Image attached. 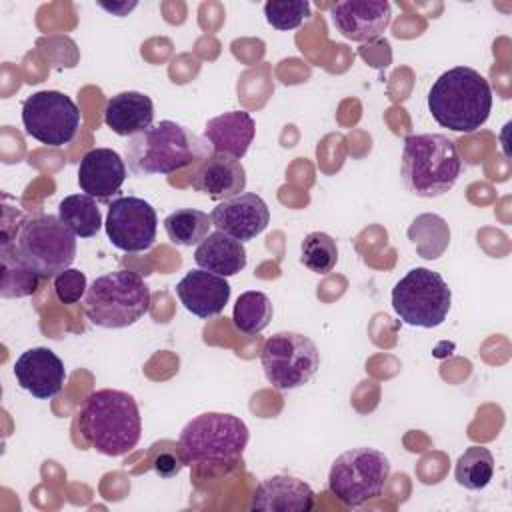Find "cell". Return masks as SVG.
<instances>
[{
	"label": "cell",
	"mask_w": 512,
	"mask_h": 512,
	"mask_svg": "<svg viewBox=\"0 0 512 512\" xmlns=\"http://www.w3.org/2000/svg\"><path fill=\"white\" fill-rule=\"evenodd\" d=\"M260 364L266 380L276 390H294L310 382L320 368L316 344L300 332H276L260 352Z\"/></svg>",
	"instance_id": "cell-10"
},
{
	"label": "cell",
	"mask_w": 512,
	"mask_h": 512,
	"mask_svg": "<svg viewBox=\"0 0 512 512\" xmlns=\"http://www.w3.org/2000/svg\"><path fill=\"white\" fill-rule=\"evenodd\" d=\"M184 462L182 458H178L174 452H160L154 462H152V468L154 472L160 476V478H172L176 476L180 470H182Z\"/></svg>",
	"instance_id": "cell-31"
},
{
	"label": "cell",
	"mask_w": 512,
	"mask_h": 512,
	"mask_svg": "<svg viewBox=\"0 0 512 512\" xmlns=\"http://www.w3.org/2000/svg\"><path fill=\"white\" fill-rule=\"evenodd\" d=\"M104 228L118 250L136 254L154 246L158 216L150 202L138 196H120L108 206Z\"/></svg>",
	"instance_id": "cell-12"
},
{
	"label": "cell",
	"mask_w": 512,
	"mask_h": 512,
	"mask_svg": "<svg viewBox=\"0 0 512 512\" xmlns=\"http://www.w3.org/2000/svg\"><path fill=\"white\" fill-rule=\"evenodd\" d=\"M126 176V160L112 148L88 150L78 166V186L94 200H108L118 194Z\"/></svg>",
	"instance_id": "cell-16"
},
{
	"label": "cell",
	"mask_w": 512,
	"mask_h": 512,
	"mask_svg": "<svg viewBox=\"0 0 512 512\" xmlns=\"http://www.w3.org/2000/svg\"><path fill=\"white\" fill-rule=\"evenodd\" d=\"M88 286H86V274L76 268H66L54 278V294L62 304H76L84 298Z\"/></svg>",
	"instance_id": "cell-30"
},
{
	"label": "cell",
	"mask_w": 512,
	"mask_h": 512,
	"mask_svg": "<svg viewBox=\"0 0 512 512\" xmlns=\"http://www.w3.org/2000/svg\"><path fill=\"white\" fill-rule=\"evenodd\" d=\"M452 306V290L446 280L428 268L408 270L392 288V308L408 326L436 328Z\"/></svg>",
	"instance_id": "cell-9"
},
{
	"label": "cell",
	"mask_w": 512,
	"mask_h": 512,
	"mask_svg": "<svg viewBox=\"0 0 512 512\" xmlns=\"http://www.w3.org/2000/svg\"><path fill=\"white\" fill-rule=\"evenodd\" d=\"M22 124L34 140L60 148L74 140L80 128V110L64 92L40 90L24 100Z\"/></svg>",
	"instance_id": "cell-11"
},
{
	"label": "cell",
	"mask_w": 512,
	"mask_h": 512,
	"mask_svg": "<svg viewBox=\"0 0 512 512\" xmlns=\"http://www.w3.org/2000/svg\"><path fill=\"white\" fill-rule=\"evenodd\" d=\"M300 262L314 274H328L338 262L336 240L326 232H310L300 244Z\"/></svg>",
	"instance_id": "cell-28"
},
{
	"label": "cell",
	"mask_w": 512,
	"mask_h": 512,
	"mask_svg": "<svg viewBox=\"0 0 512 512\" xmlns=\"http://www.w3.org/2000/svg\"><path fill=\"white\" fill-rule=\"evenodd\" d=\"M154 104L150 96L134 90L108 98L104 106V124L118 136H136L152 126Z\"/></svg>",
	"instance_id": "cell-21"
},
{
	"label": "cell",
	"mask_w": 512,
	"mask_h": 512,
	"mask_svg": "<svg viewBox=\"0 0 512 512\" xmlns=\"http://www.w3.org/2000/svg\"><path fill=\"white\" fill-rule=\"evenodd\" d=\"M334 28L352 42L380 38L392 22V6L386 0H342L330 6Z\"/></svg>",
	"instance_id": "cell-13"
},
{
	"label": "cell",
	"mask_w": 512,
	"mask_h": 512,
	"mask_svg": "<svg viewBox=\"0 0 512 512\" xmlns=\"http://www.w3.org/2000/svg\"><path fill=\"white\" fill-rule=\"evenodd\" d=\"M494 476V456L484 446H468L456 460L454 478L466 490H482Z\"/></svg>",
	"instance_id": "cell-26"
},
{
	"label": "cell",
	"mask_w": 512,
	"mask_h": 512,
	"mask_svg": "<svg viewBox=\"0 0 512 512\" xmlns=\"http://www.w3.org/2000/svg\"><path fill=\"white\" fill-rule=\"evenodd\" d=\"M0 296L24 298L36 292L40 274L28 266L14 248V240H0Z\"/></svg>",
	"instance_id": "cell-23"
},
{
	"label": "cell",
	"mask_w": 512,
	"mask_h": 512,
	"mask_svg": "<svg viewBox=\"0 0 512 512\" xmlns=\"http://www.w3.org/2000/svg\"><path fill=\"white\" fill-rule=\"evenodd\" d=\"M390 478V460L368 446L342 452L330 466L328 488L348 508L376 500Z\"/></svg>",
	"instance_id": "cell-8"
},
{
	"label": "cell",
	"mask_w": 512,
	"mask_h": 512,
	"mask_svg": "<svg viewBox=\"0 0 512 512\" xmlns=\"http://www.w3.org/2000/svg\"><path fill=\"white\" fill-rule=\"evenodd\" d=\"M210 154L212 148L204 136L172 120L152 124L124 144V160L134 176L172 174Z\"/></svg>",
	"instance_id": "cell-2"
},
{
	"label": "cell",
	"mask_w": 512,
	"mask_h": 512,
	"mask_svg": "<svg viewBox=\"0 0 512 512\" xmlns=\"http://www.w3.org/2000/svg\"><path fill=\"white\" fill-rule=\"evenodd\" d=\"M82 438L104 456H124L142 436V418L132 394L114 388L90 392L78 412Z\"/></svg>",
	"instance_id": "cell-1"
},
{
	"label": "cell",
	"mask_w": 512,
	"mask_h": 512,
	"mask_svg": "<svg viewBox=\"0 0 512 512\" xmlns=\"http://www.w3.org/2000/svg\"><path fill=\"white\" fill-rule=\"evenodd\" d=\"M230 284L226 278L212 274L208 270H190L176 284V296L180 304L198 318H214L222 314L224 306L230 300Z\"/></svg>",
	"instance_id": "cell-17"
},
{
	"label": "cell",
	"mask_w": 512,
	"mask_h": 512,
	"mask_svg": "<svg viewBox=\"0 0 512 512\" xmlns=\"http://www.w3.org/2000/svg\"><path fill=\"white\" fill-rule=\"evenodd\" d=\"M14 378L18 386L30 392L34 398L48 400L60 394L66 380V368L50 348L36 346L28 348L16 358Z\"/></svg>",
	"instance_id": "cell-15"
},
{
	"label": "cell",
	"mask_w": 512,
	"mask_h": 512,
	"mask_svg": "<svg viewBox=\"0 0 512 512\" xmlns=\"http://www.w3.org/2000/svg\"><path fill=\"white\" fill-rule=\"evenodd\" d=\"M194 262L202 270L228 278L244 270L246 248L240 240H234L232 236L216 230L196 246Z\"/></svg>",
	"instance_id": "cell-22"
},
{
	"label": "cell",
	"mask_w": 512,
	"mask_h": 512,
	"mask_svg": "<svg viewBox=\"0 0 512 512\" xmlns=\"http://www.w3.org/2000/svg\"><path fill=\"white\" fill-rule=\"evenodd\" d=\"M310 2L306 0H270L264 4L266 22L276 30H294L310 18Z\"/></svg>",
	"instance_id": "cell-29"
},
{
	"label": "cell",
	"mask_w": 512,
	"mask_h": 512,
	"mask_svg": "<svg viewBox=\"0 0 512 512\" xmlns=\"http://www.w3.org/2000/svg\"><path fill=\"white\" fill-rule=\"evenodd\" d=\"M256 124L244 110H230L214 116L204 126V138L208 140L212 154H224L230 158H244L252 140Z\"/></svg>",
	"instance_id": "cell-20"
},
{
	"label": "cell",
	"mask_w": 512,
	"mask_h": 512,
	"mask_svg": "<svg viewBox=\"0 0 512 512\" xmlns=\"http://www.w3.org/2000/svg\"><path fill=\"white\" fill-rule=\"evenodd\" d=\"M462 172V158L444 134H410L404 138L400 174L408 192L438 198L450 192Z\"/></svg>",
	"instance_id": "cell-4"
},
{
	"label": "cell",
	"mask_w": 512,
	"mask_h": 512,
	"mask_svg": "<svg viewBox=\"0 0 512 512\" xmlns=\"http://www.w3.org/2000/svg\"><path fill=\"white\" fill-rule=\"evenodd\" d=\"M428 110L442 128L472 134L490 116L492 88L478 70L454 66L432 84Z\"/></svg>",
	"instance_id": "cell-3"
},
{
	"label": "cell",
	"mask_w": 512,
	"mask_h": 512,
	"mask_svg": "<svg viewBox=\"0 0 512 512\" xmlns=\"http://www.w3.org/2000/svg\"><path fill=\"white\" fill-rule=\"evenodd\" d=\"M274 308L270 298L260 290L242 292L234 304L232 322L234 328L242 334H260L272 320Z\"/></svg>",
	"instance_id": "cell-25"
},
{
	"label": "cell",
	"mask_w": 512,
	"mask_h": 512,
	"mask_svg": "<svg viewBox=\"0 0 512 512\" xmlns=\"http://www.w3.org/2000/svg\"><path fill=\"white\" fill-rule=\"evenodd\" d=\"M316 494L300 478L276 474L262 480L250 500V510L262 512H310L314 508Z\"/></svg>",
	"instance_id": "cell-18"
},
{
	"label": "cell",
	"mask_w": 512,
	"mask_h": 512,
	"mask_svg": "<svg viewBox=\"0 0 512 512\" xmlns=\"http://www.w3.org/2000/svg\"><path fill=\"white\" fill-rule=\"evenodd\" d=\"M82 308L94 326L128 328L150 310V288L138 272L114 270L94 278Z\"/></svg>",
	"instance_id": "cell-6"
},
{
	"label": "cell",
	"mask_w": 512,
	"mask_h": 512,
	"mask_svg": "<svg viewBox=\"0 0 512 512\" xmlns=\"http://www.w3.org/2000/svg\"><path fill=\"white\" fill-rule=\"evenodd\" d=\"M14 248L40 278H56L76 258V236L58 216L34 214L18 226Z\"/></svg>",
	"instance_id": "cell-7"
},
{
	"label": "cell",
	"mask_w": 512,
	"mask_h": 512,
	"mask_svg": "<svg viewBox=\"0 0 512 512\" xmlns=\"http://www.w3.org/2000/svg\"><path fill=\"white\" fill-rule=\"evenodd\" d=\"M210 222L216 230L244 244L248 240H254L268 228L270 210L258 194L242 192L238 196L222 200L212 210Z\"/></svg>",
	"instance_id": "cell-14"
},
{
	"label": "cell",
	"mask_w": 512,
	"mask_h": 512,
	"mask_svg": "<svg viewBox=\"0 0 512 512\" xmlns=\"http://www.w3.org/2000/svg\"><path fill=\"white\" fill-rule=\"evenodd\" d=\"M192 188L210 196L212 200H228L246 188V170L240 160L210 154L192 172Z\"/></svg>",
	"instance_id": "cell-19"
},
{
	"label": "cell",
	"mask_w": 512,
	"mask_h": 512,
	"mask_svg": "<svg viewBox=\"0 0 512 512\" xmlns=\"http://www.w3.org/2000/svg\"><path fill=\"white\" fill-rule=\"evenodd\" d=\"M58 218L78 238H92L102 228V214L96 200L88 194H70L58 204Z\"/></svg>",
	"instance_id": "cell-24"
},
{
	"label": "cell",
	"mask_w": 512,
	"mask_h": 512,
	"mask_svg": "<svg viewBox=\"0 0 512 512\" xmlns=\"http://www.w3.org/2000/svg\"><path fill=\"white\" fill-rule=\"evenodd\" d=\"M248 438V426L238 416L204 412L182 428L180 458L188 466H228L242 458Z\"/></svg>",
	"instance_id": "cell-5"
},
{
	"label": "cell",
	"mask_w": 512,
	"mask_h": 512,
	"mask_svg": "<svg viewBox=\"0 0 512 512\" xmlns=\"http://www.w3.org/2000/svg\"><path fill=\"white\" fill-rule=\"evenodd\" d=\"M210 226L208 214L196 208H178L164 218L166 236L178 246L200 244L208 236Z\"/></svg>",
	"instance_id": "cell-27"
}]
</instances>
